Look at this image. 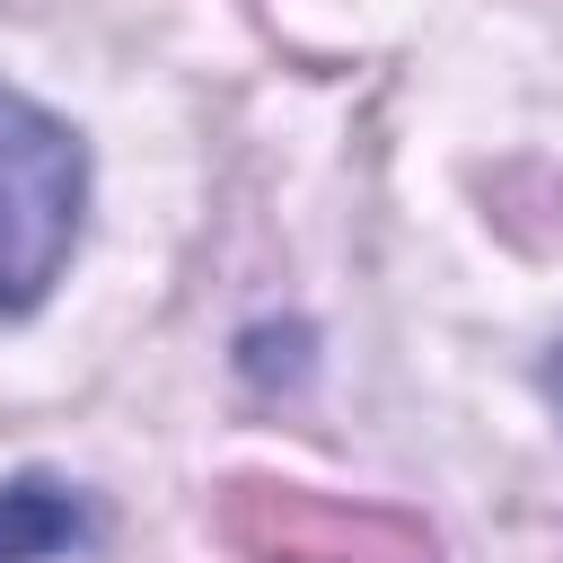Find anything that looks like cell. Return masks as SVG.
<instances>
[{"mask_svg": "<svg viewBox=\"0 0 563 563\" xmlns=\"http://www.w3.org/2000/svg\"><path fill=\"white\" fill-rule=\"evenodd\" d=\"M88 229V141L0 79V317L53 299Z\"/></svg>", "mask_w": 563, "mask_h": 563, "instance_id": "cell-1", "label": "cell"}, {"mask_svg": "<svg viewBox=\"0 0 563 563\" xmlns=\"http://www.w3.org/2000/svg\"><path fill=\"white\" fill-rule=\"evenodd\" d=\"M97 537V510L62 475H9L0 484V563H62Z\"/></svg>", "mask_w": 563, "mask_h": 563, "instance_id": "cell-2", "label": "cell"}, {"mask_svg": "<svg viewBox=\"0 0 563 563\" xmlns=\"http://www.w3.org/2000/svg\"><path fill=\"white\" fill-rule=\"evenodd\" d=\"M537 387H545V405H554V422H563V343L545 352V369H537Z\"/></svg>", "mask_w": 563, "mask_h": 563, "instance_id": "cell-3", "label": "cell"}]
</instances>
